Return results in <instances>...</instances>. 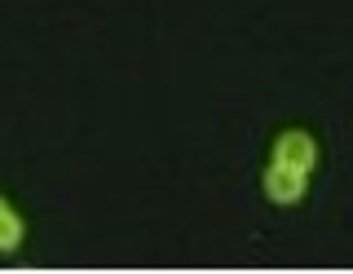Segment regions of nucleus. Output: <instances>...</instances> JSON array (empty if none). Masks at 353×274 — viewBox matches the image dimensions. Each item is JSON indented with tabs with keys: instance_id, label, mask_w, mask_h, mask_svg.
Here are the masks:
<instances>
[{
	"instance_id": "nucleus-2",
	"label": "nucleus",
	"mask_w": 353,
	"mask_h": 274,
	"mask_svg": "<svg viewBox=\"0 0 353 274\" xmlns=\"http://www.w3.org/2000/svg\"><path fill=\"white\" fill-rule=\"evenodd\" d=\"M274 159L309 173V168H314V159H318V146H314V137H309V133H283L279 141H274Z\"/></svg>"
},
{
	"instance_id": "nucleus-3",
	"label": "nucleus",
	"mask_w": 353,
	"mask_h": 274,
	"mask_svg": "<svg viewBox=\"0 0 353 274\" xmlns=\"http://www.w3.org/2000/svg\"><path fill=\"white\" fill-rule=\"evenodd\" d=\"M22 244V217L0 199V252H14Z\"/></svg>"
},
{
	"instance_id": "nucleus-1",
	"label": "nucleus",
	"mask_w": 353,
	"mask_h": 274,
	"mask_svg": "<svg viewBox=\"0 0 353 274\" xmlns=\"http://www.w3.org/2000/svg\"><path fill=\"white\" fill-rule=\"evenodd\" d=\"M265 195H270L274 204H296L305 195V173L292 168V164H270V173H265Z\"/></svg>"
}]
</instances>
